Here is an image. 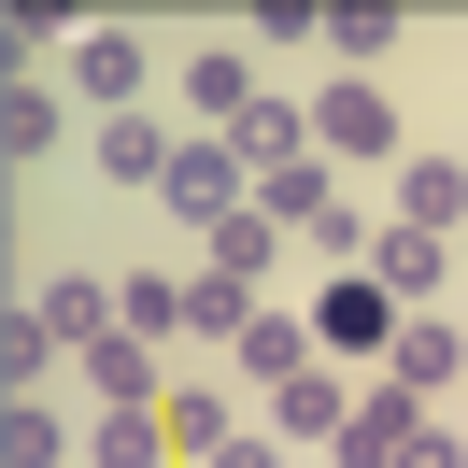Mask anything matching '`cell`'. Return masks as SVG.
<instances>
[{"label":"cell","mask_w":468,"mask_h":468,"mask_svg":"<svg viewBox=\"0 0 468 468\" xmlns=\"http://www.w3.org/2000/svg\"><path fill=\"white\" fill-rule=\"evenodd\" d=\"M213 468H298V454H284V440H270V426H241V440H228V454H213Z\"/></svg>","instance_id":"cell-27"},{"label":"cell","mask_w":468,"mask_h":468,"mask_svg":"<svg viewBox=\"0 0 468 468\" xmlns=\"http://www.w3.org/2000/svg\"><path fill=\"white\" fill-rule=\"evenodd\" d=\"M86 383H100V411H156V398H171V383H156V341H128V326L86 355Z\"/></svg>","instance_id":"cell-19"},{"label":"cell","mask_w":468,"mask_h":468,"mask_svg":"<svg viewBox=\"0 0 468 468\" xmlns=\"http://www.w3.org/2000/svg\"><path fill=\"white\" fill-rule=\"evenodd\" d=\"M156 426H171V468H213V454L241 440V411L213 398V383H171V398H156Z\"/></svg>","instance_id":"cell-14"},{"label":"cell","mask_w":468,"mask_h":468,"mask_svg":"<svg viewBox=\"0 0 468 468\" xmlns=\"http://www.w3.org/2000/svg\"><path fill=\"white\" fill-rule=\"evenodd\" d=\"M313 156H326V171H383V185H398L411 128H398V100H383V71H326V86H313Z\"/></svg>","instance_id":"cell-1"},{"label":"cell","mask_w":468,"mask_h":468,"mask_svg":"<svg viewBox=\"0 0 468 468\" xmlns=\"http://www.w3.org/2000/svg\"><path fill=\"white\" fill-rule=\"evenodd\" d=\"M86 468H171V426L156 411H86Z\"/></svg>","instance_id":"cell-21"},{"label":"cell","mask_w":468,"mask_h":468,"mask_svg":"<svg viewBox=\"0 0 468 468\" xmlns=\"http://www.w3.org/2000/svg\"><path fill=\"white\" fill-rule=\"evenodd\" d=\"M185 326H199V341H228V355H241V326H256V298H241L228 270H185Z\"/></svg>","instance_id":"cell-24"},{"label":"cell","mask_w":468,"mask_h":468,"mask_svg":"<svg viewBox=\"0 0 468 468\" xmlns=\"http://www.w3.org/2000/svg\"><path fill=\"white\" fill-rule=\"evenodd\" d=\"M0 468H86V426H71L58 398H15L0 411Z\"/></svg>","instance_id":"cell-12"},{"label":"cell","mask_w":468,"mask_h":468,"mask_svg":"<svg viewBox=\"0 0 468 468\" xmlns=\"http://www.w3.org/2000/svg\"><path fill=\"white\" fill-rule=\"evenodd\" d=\"M383 383L454 398V383H468V326H454V313H411V326H398V355H383Z\"/></svg>","instance_id":"cell-9"},{"label":"cell","mask_w":468,"mask_h":468,"mask_svg":"<svg viewBox=\"0 0 468 468\" xmlns=\"http://www.w3.org/2000/svg\"><path fill=\"white\" fill-rule=\"evenodd\" d=\"M341 411H355V383H341V369L313 355L298 383H270V411H256V426L284 440V454H326V440H341Z\"/></svg>","instance_id":"cell-6"},{"label":"cell","mask_w":468,"mask_h":468,"mask_svg":"<svg viewBox=\"0 0 468 468\" xmlns=\"http://www.w3.org/2000/svg\"><path fill=\"white\" fill-rule=\"evenodd\" d=\"M29 313H43V326H58V341H71V355H100V341H114V326H128V313H114V284H86V270H71V284H43V298H29Z\"/></svg>","instance_id":"cell-17"},{"label":"cell","mask_w":468,"mask_h":468,"mask_svg":"<svg viewBox=\"0 0 468 468\" xmlns=\"http://www.w3.org/2000/svg\"><path fill=\"white\" fill-rule=\"evenodd\" d=\"M256 213H270L284 241H313L326 213H341V171H326V156H284V171H256Z\"/></svg>","instance_id":"cell-10"},{"label":"cell","mask_w":468,"mask_h":468,"mask_svg":"<svg viewBox=\"0 0 468 468\" xmlns=\"http://www.w3.org/2000/svg\"><path fill=\"white\" fill-rule=\"evenodd\" d=\"M256 58H241V43H199V58H185V114H213V128H241V114H256Z\"/></svg>","instance_id":"cell-13"},{"label":"cell","mask_w":468,"mask_h":468,"mask_svg":"<svg viewBox=\"0 0 468 468\" xmlns=\"http://www.w3.org/2000/svg\"><path fill=\"white\" fill-rule=\"evenodd\" d=\"M426 411H440V398H411V383H355V411H341V440H326V468H398L411 440H426Z\"/></svg>","instance_id":"cell-4"},{"label":"cell","mask_w":468,"mask_h":468,"mask_svg":"<svg viewBox=\"0 0 468 468\" xmlns=\"http://www.w3.org/2000/svg\"><path fill=\"white\" fill-rule=\"evenodd\" d=\"M114 313H128V341H171V326H185V270H128Z\"/></svg>","instance_id":"cell-25"},{"label":"cell","mask_w":468,"mask_h":468,"mask_svg":"<svg viewBox=\"0 0 468 468\" xmlns=\"http://www.w3.org/2000/svg\"><path fill=\"white\" fill-rule=\"evenodd\" d=\"M383 43H398V0H326V58L341 71H383Z\"/></svg>","instance_id":"cell-22"},{"label":"cell","mask_w":468,"mask_h":468,"mask_svg":"<svg viewBox=\"0 0 468 468\" xmlns=\"http://www.w3.org/2000/svg\"><path fill=\"white\" fill-rule=\"evenodd\" d=\"M398 468H468V426H440V411H426V440H411Z\"/></svg>","instance_id":"cell-26"},{"label":"cell","mask_w":468,"mask_h":468,"mask_svg":"<svg viewBox=\"0 0 468 468\" xmlns=\"http://www.w3.org/2000/svg\"><path fill=\"white\" fill-rule=\"evenodd\" d=\"M71 128H86V100H71V86H43V71H15V100H0V156H15V171H43Z\"/></svg>","instance_id":"cell-8"},{"label":"cell","mask_w":468,"mask_h":468,"mask_svg":"<svg viewBox=\"0 0 468 468\" xmlns=\"http://www.w3.org/2000/svg\"><path fill=\"white\" fill-rule=\"evenodd\" d=\"M156 199H171V228H199V241H213L241 199H256V171H241L228 128H199V143H171V185H156Z\"/></svg>","instance_id":"cell-2"},{"label":"cell","mask_w":468,"mask_h":468,"mask_svg":"<svg viewBox=\"0 0 468 468\" xmlns=\"http://www.w3.org/2000/svg\"><path fill=\"white\" fill-rule=\"evenodd\" d=\"M86 156H100L114 185H143V199L171 185V128H143V114H100V128H86Z\"/></svg>","instance_id":"cell-15"},{"label":"cell","mask_w":468,"mask_h":468,"mask_svg":"<svg viewBox=\"0 0 468 468\" xmlns=\"http://www.w3.org/2000/svg\"><path fill=\"white\" fill-rule=\"evenodd\" d=\"M369 284L398 298V313H440V284H454V228H383V241H369Z\"/></svg>","instance_id":"cell-7"},{"label":"cell","mask_w":468,"mask_h":468,"mask_svg":"<svg viewBox=\"0 0 468 468\" xmlns=\"http://www.w3.org/2000/svg\"><path fill=\"white\" fill-rule=\"evenodd\" d=\"M58 86L86 100V128H100V114H143V29L86 15V43H71V71H58Z\"/></svg>","instance_id":"cell-5"},{"label":"cell","mask_w":468,"mask_h":468,"mask_svg":"<svg viewBox=\"0 0 468 468\" xmlns=\"http://www.w3.org/2000/svg\"><path fill=\"white\" fill-rule=\"evenodd\" d=\"M0 369H15V398H43V369H71V341H58V326L29 313V298L0 313Z\"/></svg>","instance_id":"cell-23"},{"label":"cell","mask_w":468,"mask_h":468,"mask_svg":"<svg viewBox=\"0 0 468 468\" xmlns=\"http://www.w3.org/2000/svg\"><path fill=\"white\" fill-rule=\"evenodd\" d=\"M298 369H313V313H270V298H256V326H241V383L270 398V383H298Z\"/></svg>","instance_id":"cell-16"},{"label":"cell","mask_w":468,"mask_h":468,"mask_svg":"<svg viewBox=\"0 0 468 468\" xmlns=\"http://www.w3.org/2000/svg\"><path fill=\"white\" fill-rule=\"evenodd\" d=\"M398 228H454L468 241V156H426V143L398 156Z\"/></svg>","instance_id":"cell-11"},{"label":"cell","mask_w":468,"mask_h":468,"mask_svg":"<svg viewBox=\"0 0 468 468\" xmlns=\"http://www.w3.org/2000/svg\"><path fill=\"white\" fill-rule=\"evenodd\" d=\"M228 143H241V171H284V156H313V100H256Z\"/></svg>","instance_id":"cell-20"},{"label":"cell","mask_w":468,"mask_h":468,"mask_svg":"<svg viewBox=\"0 0 468 468\" xmlns=\"http://www.w3.org/2000/svg\"><path fill=\"white\" fill-rule=\"evenodd\" d=\"M270 256H284V228H270V213H256V199H241V213H228V228H213V241H199V270H228V284H241V298H256V284H270Z\"/></svg>","instance_id":"cell-18"},{"label":"cell","mask_w":468,"mask_h":468,"mask_svg":"<svg viewBox=\"0 0 468 468\" xmlns=\"http://www.w3.org/2000/svg\"><path fill=\"white\" fill-rule=\"evenodd\" d=\"M398 298H383L369 284V270H326V298H313V355H326V369H341V355H398Z\"/></svg>","instance_id":"cell-3"}]
</instances>
